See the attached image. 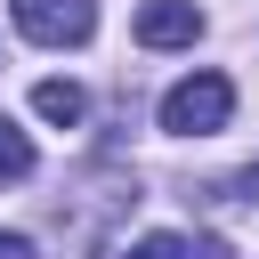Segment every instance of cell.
<instances>
[{"label": "cell", "mask_w": 259, "mask_h": 259, "mask_svg": "<svg viewBox=\"0 0 259 259\" xmlns=\"http://www.w3.org/2000/svg\"><path fill=\"white\" fill-rule=\"evenodd\" d=\"M227 113H235L227 73H186V81L162 89V130L170 138H210V130H227Z\"/></svg>", "instance_id": "obj_1"}, {"label": "cell", "mask_w": 259, "mask_h": 259, "mask_svg": "<svg viewBox=\"0 0 259 259\" xmlns=\"http://www.w3.org/2000/svg\"><path fill=\"white\" fill-rule=\"evenodd\" d=\"M138 40L146 49H194L202 40V8L194 0H146L138 8Z\"/></svg>", "instance_id": "obj_3"}, {"label": "cell", "mask_w": 259, "mask_h": 259, "mask_svg": "<svg viewBox=\"0 0 259 259\" xmlns=\"http://www.w3.org/2000/svg\"><path fill=\"white\" fill-rule=\"evenodd\" d=\"M32 113H40V121H57V130H73V121L89 113V97H81L73 81H40V89H32Z\"/></svg>", "instance_id": "obj_4"}, {"label": "cell", "mask_w": 259, "mask_h": 259, "mask_svg": "<svg viewBox=\"0 0 259 259\" xmlns=\"http://www.w3.org/2000/svg\"><path fill=\"white\" fill-rule=\"evenodd\" d=\"M121 259H219V243H194V235H138Z\"/></svg>", "instance_id": "obj_5"}, {"label": "cell", "mask_w": 259, "mask_h": 259, "mask_svg": "<svg viewBox=\"0 0 259 259\" xmlns=\"http://www.w3.org/2000/svg\"><path fill=\"white\" fill-rule=\"evenodd\" d=\"M0 259H32V243L24 235H0Z\"/></svg>", "instance_id": "obj_7"}, {"label": "cell", "mask_w": 259, "mask_h": 259, "mask_svg": "<svg viewBox=\"0 0 259 259\" xmlns=\"http://www.w3.org/2000/svg\"><path fill=\"white\" fill-rule=\"evenodd\" d=\"M243 194H251V202H259V162H251V170H243Z\"/></svg>", "instance_id": "obj_8"}, {"label": "cell", "mask_w": 259, "mask_h": 259, "mask_svg": "<svg viewBox=\"0 0 259 259\" xmlns=\"http://www.w3.org/2000/svg\"><path fill=\"white\" fill-rule=\"evenodd\" d=\"M16 178H32V138L0 113V186H16Z\"/></svg>", "instance_id": "obj_6"}, {"label": "cell", "mask_w": 259, "mask_h": 259, "mask_svg": "<svg viewBox=\"0 0 259 259\" xmlns=\"http://www.w3.org/2000/svg\"><path fill=\"white\" fill-rule=\"evenodd\" d=\"M8 16L32 49H81L97 32V0H8Z\"/></svg>", "instance_id": "obj_2"}]
</instances>
